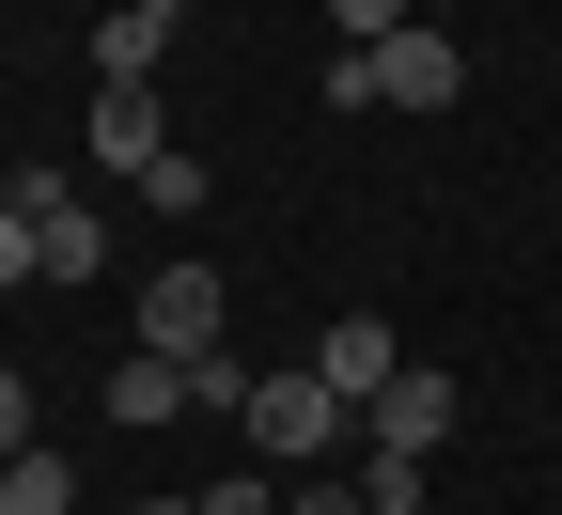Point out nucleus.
<instances>
[{"label": "nucleus", "mask_w": 562, "mask_h": 515, "mask_svg": "<svg viewBox=\"0 0 562 515\" xmlns=\"http://www.w3.org/2000/svg\"><path fill=\"white\" fill-rule=\"evenodd\" d=\"M328 16H344V47H391V32L422 16V0H328Z\"/></svg>", "instance_id": "4468645a"}, {"label": "nucleus", "mask_w": 562, "mask_h": 515, "mask_svg": "<svg viewBox=\"0 0 562 515\" xmlns=\"http://www.w3.org/2000/svg\"><path fill=\"white\" fill-rule=\"evenodd\" d=\"M0 454H32V376L0 359Z\"/></svg>", "instance_id": "2eb2a0df"}, {"label": "nucleus", "mask_w": 562, "mask_h": 515, "mask_svg": "<svg viewBox=\"0 0 562 515\" xmlns=\"http://www.w3.org/2000/svg\"><path fill=\"white\" fill-rule=\"evenodd\" d=\"M422 469L438 454H360V515H422Z\"/></svg>", "instance_id": "9b49d317"}, {"label": "nucleus", "mask_w": 562, "mask_h": 515, "mask_svg": "<svg viewBox=\"0 0 562 515\" xmlns=\"http://www.w3.org/2000/svg\"><path fill=\"white\" fill-rule=\"evenodd\" d=\"M547 469H562V454H547Z\"/></svg>", "instance_id": "6ab92c4d"}, {"label": "nucleus", "mask_w": 562, "mask_h": 515, "mask_svg": "<svg viewBox=\"0 0 562 515\" xmlns=\"http://www.w3.org/2000/svg\"><path fill=\"white\" fill-rule=\"evenodd\" d=\"M172 63V16H140V0H94V94L110 79H157Z\"/></svg>", "instance_id": "1a4fd4ad"}, {"label": "nucleus", "mask_w": 562, "mask_h": 515, "mask_svg": "<svg viewBox=\"0 0 562 515\" xmlns=\"http://www.w3.org/2000/svg\"><path fill=\"white\" fill-rule=\"evenodd\" d=\"M140 16H188V0H140Z\"/></svg>", "instance_id": "a211bd4d"}, {"label": "nucleus", "mask_w": 562, "mask_h": 515, "mask_svg": "<svg viewBox=\"0 0 562 515\" xmlns=\"http://www.w3.org/2000/svg\"><path fill=\"white\" fill-rule=\"evenodd\" d=\"M16 281H47V250H32V203H16V172H0V298Z\"/></svg>", "instance_id": "f8f14e48"}, {"label": "nucleus", "mask_w": 562, "mask_h": 515, "mask_svg": "<svg viewBox=\"0 0 562 515\" xmlns=\"http://www.w3.org/2000/svg\"><path fill=\"white\" fill-rule=\"evenodd\" d=\"M0 515H79V469H63L47 437H32V454H0Z\"/></svg>", "instance_id": "9d476101"}, {"label": "nucleus", "mask_w": 562, "mask_h": 515, "mask_svg": "<svg viewBox=\"0 0 562 515\" xmlns=\"http://www.w3.org/2000/svg\"><path fill=\"white\" fill-rule=\"evenodd\" d=\"M469 94V47L438 16H406L391 47H328V110H453Z\"/></svg>", "instance_id": "f03ea898"}, {"label": "nucleus", "mask_w": 562, "mask_h": 515, "mask_svg": "<svg viewBox=\"0 0 562 515\" xmlns=\"http://www.w3.org/2000/svg\"><path fill=\"white\" fill-rule=\"evenodd\" d=\"M16 203H32V250H47V281H94V266H110V235H94V203L63 188V172H16Z\"/></svg>", "instance_id": "423d86ee"}, {"label": "nucleus", "mask_w": 562, "mask_h": 515, "mask_svg": "<svg viewBox=\"0 0 562 515\" xmlns=\"http://www.w3.org/2000/svg\"><path fill=\"white\" fill-rule=\"evenodd\" d=\"M438 437H453V376H422V359H406V376L360 406V454H438Z\"/></svg>", "instance_id": "39448f33"}, {"label": "nucleus", "mask_w": 562, "mask_h": 515, "mask_svg": "<svg viewBox=\"0 0 562 515\" xmlns=\"http://www.w3.org/2000/svg\"><path fill=\"white\" fill-rule=\"evenodd\" d=\"M235 437H250V469H281V484H297V469H344L360 406H344L313 359H297V376H250V391H235Z\"/></svg>", "instance_id": "f257e3e1"}, {"label": "nucleus", "mask_w": 562, "mask_h": 515, "mask_svg": "<svg viewBox=\"0 0 562 515\" xmlns=\"http://www.w3.org/2000/svg\"><path fill=\"white\" fill-rule=\"evenodd\" d=\"M140 344L188 359V376H203V359H235V344H220V266H157V281H140Z\"/></svg>", "instance_id": "7ed1b4c3"}, {"label": "nucleus", "mask_w": 562, "mask_h": 515, "mask_svg": "<svg viewBox=\"0 0 562 515\" xmlns=\"http://www.w3.org/2000/svg\"><path fill=\"white\" fill-rule=\"evenodd\" d=\"M313 376H328L344 406H375V391L406 376V344H391V313H328V344H313Z\"/></svg>", "instance_id": "0eeeda50"}, {"label": "nucleus", "mask_w": 562, "mask_h": 515, "mask_svg": "<svg viewBox=\"0 0 562 515\" xmlns=\"http://www.w3.org/2000/svg\"><path fill=\"white\" fill-rule=\"evenodd\" d=\"M157 157H172V110H157V79H110V94H94V172H125V188H140Z\"/></svg>", "instance_id": "20e7f679"}, {"label": "nucleus", "mask_w": 562, "mask_h": 515, "mask_svg": "<svg viewBox=\"0 0 562 515\" xmlns=\"http://www.w3.org/2000/svg\"><path fill=\"white\" fill-rule=\"evenodd\" d=\"M422 16H438V32H453V16H469V0H422Z\"/></svg>", "instance_id": "f3484780"}, {"label": "nucleus", "mask_w": 562, "mask_h": 515, "mask_svg": "<svg viewBox=\"0 0 562 515\" xmlns=\"http://www.w3.org/2000/svg\"><path fill=\"white\" fill-rule=\"evenodd\" d=\"M281 515H360V469H297V484H281Z\"/></svg>", "instance_id": "ddd939ff"}, {"label": "nucleus", "mask_w": 562, "mask_h": 515, "mask_svg": "<svg viewBox=\"0 0 562 515\" xmlns=\"http://www.w3.org/2000/svg\"><path fill=\"white\" fill-rule=\"evenodd\" d=\"M188 406H203L188 359H157V344H125V359H110V422H188Z\"/></svg>", "instance_id": "6e6552de"}, {"label": "nucleus", "mask_w": 562, "mask_h": 515, "mask_svg": "<svg viewBox=\"0 0 562 515\" xmlns=\"http://www.w3.org/2000/svg\"><path fill=\"white\" fill-rule=\"evenodd\" d=\"M125 515H203V500H125Z\"/></svg>", "instance_id": "dca6fc26"}]
</instances>
